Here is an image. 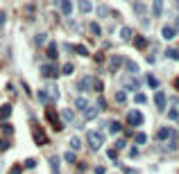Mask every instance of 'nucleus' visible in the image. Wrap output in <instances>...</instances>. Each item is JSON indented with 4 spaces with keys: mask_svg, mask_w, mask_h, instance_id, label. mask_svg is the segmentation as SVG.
Masks as SVG:
<instances>
[{
    "mask_svg": "<svg viewBox=\"0 0 179 174\" xmlns=\"http://www.w3.org/2000/svg\"><path fill=\"white\" fill-rule=\"evenodd\" d=\"M34 165H36L34 158H27V161H25V167H34Z\"/></svg>",
    "mask_w": 179,
    "mask_h": 174,
    "instance_id": "58836bf2",
    "label": "nucleus"
},
{
    "mask_svg": "<svg viewBox=\"0 0 179 174\" xmlns=\"http://www.w3.org/2000/svg\"><path fill=\"white\" fill-rule=\"evenodd\" d=\"M39 100H41V102H43V104H45V102H48V95H45V93H43V91H41V93H39Z\"/></svg>",
    "mask_w": 179,
    "mask_h": 174,
    "instance_id": "79ce46f5",
    "label": "nucleus"
},
{
    "mask_svg": "<svg viewBox=\"0 0 179 174\" xmlns=\"http://www.w3.org/2000/svg\"><path fill=\"white\" fill-rule=\"evenodd\" d=\"M143 120H145V118H143V113L136 111V109L127 113V122L131 124V127H138V124H143Z\"/></svg>",
    "mask_w": 179,
    "mask_h": 174,
    "instance_id": "f03ea898",
    "label": "nucleus"
},
{
    "mask_svg": "<svg viewBox=\"0 0 179 174\" xmlns=\"http://www.w3.org/2000/svg\"><path fill=\"white\" fill-rule=\"evenodd\" d=\"M50 165H52V172L59 174V158L57 156H50Z\"/></svg>",
    "mask_w": 179,
    "mask_h": 174,
    "instance_id": "f3484780",
    "label": "nucleus"
},
{
    "mask_svg": "<svg viewBox=\"0 0 179 174\" xmlns=\"http://www.w3.org/2000/svg\"><path fill=\"white\" fill-rule=\"evenodd\" d=\"M3 129H5V133H12L14 129H12V124H3Z\"/></svg>",
    "mask_w": 179,
    "mask_h": 174,
    "instance_id": "c03bdc74",
    "label": "nucleus"
},
{
    "mask_svg": "<svg viewBox=\"0 0 179 174\" xmlns=\"http://www.w3.org/2000/svg\"><path fill=\"white\" fill-rule=\"evenodd\" d=\"M48 57H50V59H57V45H54V43L48 45Z\"/></svg>",
    "mask_w": 179,
    "mask_h": 174,
    "instance_id": "a211bd4d",
    "label": "nucleus"
},
{
    "mask_svg": "<svg viewBox=\"0 0 179 174\" xmlns=\"http://www.w3.org/2000/svg\"><path fill=\"white\" fill-rule=\"evenodd\" d=\"M98 16H100V18H105V16H109V9H107L105 5H102V7H98Z\"/></svg>",
    "mask_w": 179,
    "mask_h": 174,
    "instance_id": "cd10ccee",
    "label": "nucleus"
},
{
    "mask_svg": "<svg viewBox=\"0 0 179 174\" xmlns=\"http://www.w3.org/2000/svg\"><path fill=\"white\" fill-rule=\"evenodd\" d=\"M75 52H77V54H82V57H86V54H89V50H86L84 45H75Z\"/></svg>",
    "mask_w": 179,
    "mask_h": 174,
    "instance_id": "bb28decb",
    "label": "nucleus"
},
{
    "mask_svg": "<svg viewBox=\"0 0 179 174\" xmlns=\"http://www.w3.org/2000/svg\"><path fill=\"white\" fill-rule=\"evenodd\" d=\"M41 72H43L45 77H57V75H59V70L54 68V63H50V66H43V68H41Z\"/></svg>",
    "mask_w": 179,
    "mask_h": 174,
    "instance_id": "9d476101",
    "label": "nucleus"
},
{
    "mask_svg": "<svg viewBox=\"0 0 179 174\" xmlns=\"http://www.w3.org/2000/svg\"><path fill=\"white\" fill-rule=\"evenodd\" d=\"M134 9H136V14H138V16H143V14H145V5H143V2H134Z\"/></svg>",
    "mask_w": 179,
    "mask_h": 174,
    "instance_id": "4be33fe9",
    "label": "nucleus"
},
{
    "mask_svg": "<svg viewBox=\"0 0 179 174\" xmlns=\"http://www.w3.org/2000/svg\"><path fill=\"white\" fill-rule=\"evenodd\" d=\"M147 142V136L145 133H136V145H145Z\"/></svg>",
    "mask_w": 179,
    "mask_h": 174,
    "instance_id": "393cba45",
    "label": "nucleus"
},
{
    "mask_svg": "<svg viewBox=\"0 0 179 174\" xmlns=\"http://www.w3.org/2000/svg\"><path fill=\"white\" fill-rule=\"evenodd\" d=\"M61 72H64V75H73V72H75V66H73V63H64Z\"/></svg>",
    "mask_w": 179,
    "mask_h": 174,
    "instance_id": "aec40b11",
    "label": "nucleus"
},
{
    "mask_svg": "<svg viewBox=\"0 0 179 174\" xmlns=\"http://www.w3.org/2000/svg\"><path fill=\"white\" fill-rule=\"evenodd\" d=\"M9 174H21V167H18V165H14V167H12V172H9Z\"/></svg>",
    "mask_w": 179,
    "mask_h": 174,
    "instance_id": "a18cd8bd",
    "label": "nucleus"
},
{
    "mask_svg": "<svg viewBox=\"0 0 179 174\" xmlns=\"http://www.w3.org/2000/svg\"><path fill=\"white\" fill-rule=\"evenodd\" d=\"M145 45H147V41H145L143 36H138V38H136V47H138V50H143Z\"/></svg>",
    "mask_w": 179,
    "mask_h": 174,
    "instance_id": "a878e982",
    "label": "nucleus"
},
{
    "mask_svg": "<svg viewBox=\"0 0 179 174\" xmlns=\"http://www.w3.org/2000/svg\"><path fill=\"white\" fill-rule=\"evenodd\" d=\"M5 21H7V14H5V12H0V25H3Z\"/></svg>",
    "mask_w": 179,
    "mask_h": 174,
    "instance_id": "49530a36",
    "label": "nucleus"
},
{
    "mask_svg": "<svg viewBox=\"0 0 179 174\" xmlns=\"http://www.w3.org/2000/svg\"><path fill=\"white\" fill-rule=\"evenodd\" d=\"M161 34H163V38H166V41H172V38L177 36V30H175V27H172V25H166Z\"/></svg>",
    "mask_w": 179,
    "mask_h": 174,
    "instance_id": "0eeeda50",
    "label": "nucleus"
},
{
    "mask_svg": "<svg viewBox=\"0 0 179 174\" xmlns=\"http://www.w3.org/2000/svg\"><path fill=\"white\" fill-rule=\"evenodd\" d=\"M122 172H127V174H141V172H136V170H131V167H122Z\"/></svg>",
    "mask_w": 179,
    "mask_h": 174,
    "instance_id": "37998d69",
    "label": "nucleus"
},
{
    "mask_svg": "<svg viewBox=\"0 0 179 174\" xmlns=\"http://www.w3.org/2000/svg\"><path fill=\"white\" fill-rule=\"evenodd\" d=\"M32 129H34V136H36V145H45V133L36 127V124H32Z\"/></svg>",
    "mask_w": 179,
    "mask_h": 174,
    "instance_id": "f8f14e48",
    "label": "nucleus"
},
{
    "mask_svg": "<svg viewBox=\"0 0 179 174\" xmlns=\"http://www.w3.org/2000/svg\"><path fill=\"white\" fill-rule=\"evenodd\" d=\"M122 59H120V57H111V68H116V66L120 63Z\"/></svg>",
    "mask_w": 179,
    "mask_h": 174,
    "instance_id": "f704fd0d",
    "label": "nucleus"
},
{
    "mask_svg": "<svg viewBox=\"0 0 179 174\" xmlns=\"http://www.w3.org/2000/svg\"><path fill=\"white\" fill-rule=\"evenodd\" d=\"M109 158H111V161H116V158H118V154H116V149H109Z\"/></svg>",
    "mask_w": 179,
    "mask_h": 174,
    "instance_id": "ea45409f",
    "label": "nucleus"
},
{
    "mask_svg": "<svg viewBox=\"0 0 179 174\" xmlns=\"http://www.w3.org/2000/svg\"><path fill=\"white\" fill-rule=\"evenodd\" d=\"M61 118H64L66 122H73V118H75V113H73L70 109H64V111H61Z\"/></svg>",
    "mask_w": 179,
    "mask_h": 174,
    "instance_id": "2eb2a0df",
    "label": "nucleus"
},
{
    "mask_svg": "<svg viewBox=\"0 0 179 174\" xmlns=\"http://www.w3.org/2000/svg\"><path fill=\"white\" fill-rule=\"evenodd\" d=\"M116 102H118V104L122 106V104H125V102H127V95H125V93H122V91H118V93H116Z\"/></svg>",
    "mask_w": 179,
    "mask_h": 174,
    "instance_id": "412c9836",
    "label": "nucleus"
},
{
    "mask_svg": "<svg viewBox=\"0 0 179 174\" xmlns=\"http://www.w3.org/2000/svg\"><path fill=\"white\" fill-rule=\"evenodd\" d=\"M86 140H89V147H91L93 152H98V149L102 147V142H105V138H102L100 131H89V133H86Z\"/></svg>",
    "mask_w": 179,
    "mask_h": 174,
    "instance_id": "f257e3e1",
    "label": "nucleus"
},
{
    "mask_svg": "<svg viewBox=\"0 0 179 174\" xmlns=\"http://www.w3.org/2000/svg\"><path fill=\"white\" fill-rule=\"evenodd\" d=\"M100 113V106H89V109H84V120H95Z\"/></svg>",
    "mask_w": 179,
    "mask_h": 174,
    "instance_id": "39448f33",
    "label": "nucleus"
},
{
    "mask_svg": "<svg viewBox=\"0 0 179 174\" xmlns=\"http://www.w3.org/2000/svg\"><path fill=\"white\" fill-rule=\"evenodd\" d=\"M116 149H125V140H122V138L116 142Z\"/></svg>",
    "mask_w": 179,
    "mask_h": 174,
    "instance_id": "a19ab883",
    "label": "nucleus"
},
{
    "mask_svg": "<svg viewBox=\"0 0 179 174\" xmlns=\"http://www.w3.org/2000/svg\"><path fill=\"white\" fill-rule=\"evenodd\" d=\"M7 147H9V142L7 140H0V149H7Z\"/></svg>",
    "mask_w": 179,
    "mask_h": 174,
    "instance_id": "de8ad7c7",
    "label": "nucleus"
},
{
    "mask_svg": "<svg viewBox=\"0 0 179 174\" xmlns=\"http://www.w3.org/2000/svg\"><path fill=\"white\" fill-rule=\"evenodd\" d=\"M50 93H52V97H59V91H57V86L50 84Z\"/></svg>",
    "mask_w": 179,
    "mask_h": 174,
    "instance_id": "c9c22d12",
    "label": "nucleus"
},
{
    "mask_svg": "<svg viewBox=\"0 0 179 174\" xmlns=\"http://www.w3.org/2000/svg\"><path fill=\"white\" fill-rule=\"evenodd\" d=\"M59 7H61V14L64 16H70L73 14V2H70V0H61Z\"/></svg>",
    "mask_w": 179,
    "mask_h": 174,
    "instance_id": "1a4fd4ad",
    "label": "nucleus"
},
{
    "mask_svg": "<svg viewBox=\"0 0 179 174\" xmlns=\"http://www.w3.org/2000/svg\"><path fill=\"white\" fill-rule=\"evenodd\" d=\"M168 118H170V120H175V122H177V120H179V111H177V109H172L170 113H168Z\"/></svg>",
    "mask_w": 179,
    "mask_h": 174,
    "instance_id": "2f4dec72",
    "label": "nucleus"
},
{
    "mask_svg": "<svg viewBox=\"0 0 179 174\" xmlns=\"http://www.w3.org/2000/svg\"><path fill=\"white\" fill-rule=\"evenodd\" d=\"M75 106H77L79 111H84V109H89V106H91V102L86 97H77V100H75Z\"/></svg>",
    "mask_w": 179,
    "mask_h": 174,
    "instance_id": "ddd939ff",
    "label": "nucleus"
},
{
    "mask_svg": "<svg viewBox=\"0 0 179 174\" xmlns=\"http://www.w3.org/2000/svg\"><path fill=\"white\" fill-rule=\"evenodd\" d=\"M66 161H68V163H75V154H73V152H66Z\"/></svg>",
    "mask_w": 179,
    "mask_h": 174,
    "instance_id": "4c0bfd02",
    "label": "nucleus"
},
{
    "mask_svg": "<svg viewBox=\"0 0 179 174\" xmlns=\"http://www.w3.org/2000/svg\"><path fill=\"white\" fill-rule=\"evenodd\" d=\"M109 129L116 133V131H120V124H118V122H111V124H109Z\"/></svg>",
    "mask_w": 179,
    "mask_h": 174,
    "instance_id": "e433bc0d",
    "label": "nucleus"
},
{
    "mask_svg": "<svg viewBox=\"0 0 179 174\" xmlns=\"http://www.w3.org/2000/svg\"><path fill=\"white\" fill-rule=\"evenodd\" d=\"M145 82H147L150 88H159V82H156V77H154V75H145Z\"/></svg>",
    "mask_w": 179,
    "mask_h": 174,
    "instance_id": "4468645a",
    "label": "nucleus"
},
{
    "mask_svg": "<svg viewBox=\"0 0 179 174\" xmlns=\"http://www.w3.org/2000/svg\"><path fill=\"white\" fill-rule=\"evenodd\" d=\"M9 113H12V104H5L3 109H0V118H3V120L9 118Z\"/></svg>",
    "mask_w": 179,
    "mask_h": 174,
    "instance_id": "dca6fc26",
    "label": "nucleus"
},
{
    "mask_svg": "<svg viewBox=\"0 0 179 174\" xmlns=\"http://www.w3.org/2000/svg\"><path fill=\"white\" fill-rule=\"evenodd\" d=\"M166 54L170 57V59H179V50H172V47H170V50H166Z\"/></svg>",
    "mask_w": 179,
    "mask_h": 174,
    "instance_id": "c756f323",
    "label": "nucleus"
},
{
    "mask_svg": "<svg viewBox=\"0 0 179 174\" xmlns=\"http://www.w3.org/2000/svg\"><path fill=\"white\" fill-rule=\"evenodd\" d=\"M129 158H138V147H131L129 149Z\"/></svg>",
    "mask_w": 179,
    "mask_h": 174,
    "instance_id": "72a5a7b5",
    "label": "nucleus"
},
{
    "mask_svg": "<svg viewBox=\"0 0 179 174\" xmlns=\"http://www.w3.org/2000/svg\"><path fill=\"white\" fill-rule=\"evenodd\" d=\"M89 30H91L93 34H100V25H98V23H91V25H89Z\"/></svg>",
    "mask_w": 179,
    "mask_h": 174,
    "instance_id": "473e14b6",
    "label": "nucleus"
},
{
    "mask_svg": "<svg viewBox=\"0 0 179 174\" xmlns=\"http://www.w3.org/2000/svg\"><path fill=\"white\" fill-rule=\"evenodd\" d=\"M70 147H73V149H79V147H82V140H79V138H70Z\"/></svg>",
    "mask_w": 179,
    "mask_h": 174,
    "instance_id": "c85d7f7f",
    "label": "nucleus"
},
{
    "mask_svg": "<svg viewBox=\"0 0 179 174\" xmlns=\"http://www.w3.org/2000/svg\"><path fill=\"white\" fill-rule=\"evenodd\" d=\"M120 36L125 38V41H129V38H131V30H129V27H122V30H120Z\"/></svg>",
    "mask_w": 179,
    "mask_h": 174,
    "instance_id": "5701e85b",
    "label": "nucleus"
},
{
    "mask_svg": "<svg viewBox=\"0 0 179 174\" xmlns=\"http://www.w3.org/2000/svg\"><path fill=\"white\" fill-rule=\"evenodd\" d=\"M77 88L89 93V91L93 88V77H82V79H79V84H77Z\"/></svg>",
    "mask_w": 179,
    "mask_h": 174,
    "instance_id": "7ed1b4c3",
    "label": "nucleus"
},
{
    "mask_svg": "<svg viewBox=\"0 0 179 174\" xmlns=\"http://www.w3.org/2000/svg\"><path fill=\"white\" fill-rule=\"evenodd\" d=\"M134 102H138V104H143V102H147V97L143 93H136V97H134Z\"/></svg>",
    "mask_w": 179,
    "mask_h": 174,
    "instance_id": "7c9ffc66",
    "label": "nucleus"
},
{
    "mask_svg": "<svg viewBox=\"0 0 179 174\" xmlns=\"http://www.w3.org/2000/svg\"><path fill=\"white\" fill-rule=\"evenodd\" d=\"M125 66H127V70H129V72H138V66H136L134 61H125Z\"/></svg>",
    "mask_w": 179,
    "mask_h": 174,
    "instance_id": "b1692460",
    "label": "nucleus"
},
{
    "mask_svg": "<svg viewBox=\"0 0 179 174\" xmlns=\"http://www.w3.org/2000/svg\"><path fill=\"white\" fill-rule=\"evenodd\" d=\"M77 7H79V12H82V14H91V12H93L91 0H77Z\"/></svg>",
    "mask_w": 179,
    "mask_h": 174,
    "instance_id": "423d86ee",
    "label": "nucleus"
},
{
    "mask_svg": "<svg viewBox=\"0 0 179 174\" xmlns=\"http://www.w3.org/2000/svg\"><path fill=\"white\" fill-rule=\"evenodd\" d=\"M95 174H107V170L105 167H95Z\"/></svg>",
    "mask_w": 179,
    "mask_h": 174,
    "instance_id": "09e8293b",
    "label": "nucleus"
},
{
    "mask_svg": "<svg viewBox=\"0 0 179 174\" xmlns=\"http://www.w3.org/2000/svg\"><path fill=\"white\" fill-rule=\"evenodd\" d=\"M154 104H156L159 111H166V95L163 93H156L154 95Z\"/></svg>",
    "mask_w": 179,
    "mask_h": 174,
    "instance_id": "6e6552de",
    "label": "nucleus"
},
{
    "mask_svg": "<svg viewBox=\"0 0 179 174\" xmlns=\"http://www.w3.org/2000/svg\"><path fill=\"white\" fill-rule=\"evenodd\" d=\"M45 38H48V34H36V36H34V45H43Z\"/></svg>",
    "mask_w": 179,
    "mask_h": 174,
    "instance_id": "6ab92c4d",
    "label": "nucleus"
},
{
    "mask_svg": "<svg viewBox=\"0 0 179 174\" xmlns=\"http://www.w3.org/2000/svg\"><path fill=\"white\" fill-rule=\"evenodd\" d=\"M175 86H177V91H179V79H177V82H175Z\"/></svg>",
    "mask_w": 179,
    "mask_h": 174,
    "instance_id": "8fccbe9b",
    "label": "nucleus"
},
{
    "mask_svg": "<svg viewBox=\"0 0 179 174\" xmlns=\"http://www.w3.org/2000/svg\"><path fill=\"white\" fill-rule=\"evenodd\" d=\"M172 133H175L172 129H168V127H161V129H159V131H156V138H159V140H161V142H166L168 138H172Z\"/></svg>",
    "mask_w": 179,
    "mask_h": 174,
    "instance_id": "20e7f679",
    "label": "nucleus"
},
{
    "mask_svg": "<svg viewBox=\"0 0 179 174\" xmlns=\"http://www.w3.org/2000/svg\"><path fill=\"white\" fill-rule=\"evenodd\" d=\"M163 14V0H154L152 2V16H161Z\"/></svg>",
    "mask_w": 179,
    "mask_h": 174,
    "instance_id": "9b49d317",
    "label": "nucleus"
}]
</instances>
